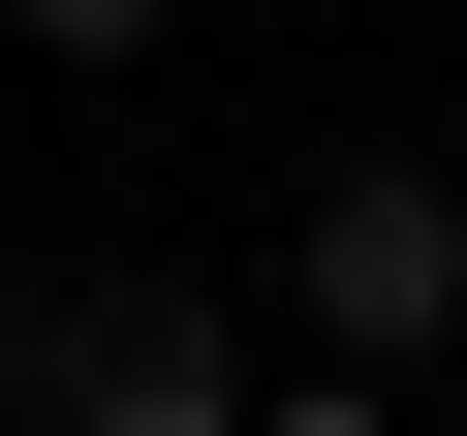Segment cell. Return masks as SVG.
<instances>
[{
	"mask_svg": "<svg viewBox=\"0 0 467 436\" xmlns=\"http://www.w3.org/2000/svg\"><path fill=\"white\" fill-rule=\"evenodd\" d=\"M63 436H250L218 312H187V281H94V312H63Z\"/></svg>",
	"mask_w": 467,
	"mask_h": 436,
	"instance_id": "2",
	"label": "cell"
},
{
	"mask_svg": "<svg viewBox=\"0 0 467 436\" xmlns=\"http://www.w3.org/2000/svg\"><path fill=\"white\" fill-rule=\"evenodd\" d=\"M32 32H63V63H125V32H156V0H32Z\"/></svg>",
	"mask_w": 467,
	"mask_h": 436,
	"instance_id": "3",
	"label": "cell"
},
{
	"mask_svg": "<svg viewBox=\"0 0 467 436\" xmlns=\"http://www.w3.org/2000/svg\"><path fill=\"white\" fill-rule=\"evenodd\" d=\"M436 312H467V187L436 156H343L312 187V343H436Z\"/></svg>",
	"mask_w": 467,
	"mask_h": 436,
	"instance_id": "1",
	"label": "cell"
},
{
	"mask_svg": "<svg viewBox=\"0 0 467 436\" xmlns=\"http://www.w3.org/2000/svg\"><path fill=\"white\" fill-rule=\"evenodd\" d=\"M250 436H374V374H343V405H250Z\"/></svg>",
	"mask_w": 467,
	"mask_h": 436,
	"instance_id": "4",
	"label": "cell"
}]
</instances>
